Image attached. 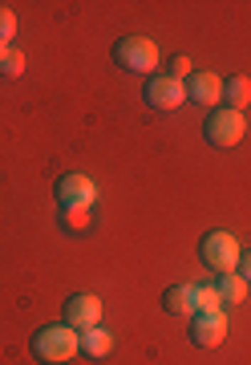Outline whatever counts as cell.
<instances>
[{
	"label": "cell",
	"mask_w": 251,
	"mask_h": 365,
	"mask_svg": "<svg viewBox=\"0 0 251 365\" xmlns=\"http://www.w3.org/2000/svg\"><path fill=\"white\" fill-rule=\"evenodd\" d=\"M81 353V333L69 329L65 321L61 325H45L33 333V357L45 365H65Z\"/></svg>",
	"instance_id": "1"
},
{
	"label": "cell",
	"mask_w": 251,
	"mask_h": 365,
	"mask_svg": "<svg viewBox=\"0 0 251 365\" xmlns=\"http://www.w3.org/2000/svg\"><path fill=\"white\" fill-rule=\"evenodd\" d=\"M243 134H247V118H243V110H231V106H215L211 114H207V122H203V138H207L215 150L239 146Z\"/></svg>",
	"instance_id": "2"
},
{
	"label": "cell",
	"mask_w": 251,
	"mask_h": 365,
	"mask_svg": "<svg viewBox=\"0 0 251 365\" xmlns=\"http://www.w3.org/2000/svg\"><path fill=\"white\" fill-rule=\"evenodd\" d=\"M239 240L231 232H207L203 235V244H198V260L207 264L211 272L227 276V272H235L239 268Z\"/></svg>",
	"instance_id": "3"
},
{
	"label": "cell",
	"mask_w": 251,
	"mask_h": 365,
	"mask_svg": "<svg viewBox=\"0 0 251 365\" xmlns=\"http://www.w3.org/2000/svg\"><path fill=\"white\" fill-rule=\"evenodd\" d=\"M53 195H57V203H61V215H69V211H85L90 215L93 211V203H97V182L90 179V175H61L57 179V187H53Z\"/></svg>",
	"instance_id": "4"
},
{
	"label": "cell",
	"mask_w": 251,
	"mask_h": 365,
	"mask_svg": "<svg viewBox=\"0 0 251 365\" xmlns=\"http://www.w3.org/2000/svg\"><path fill=\"white\" fill-rule=\"evenodd\" d=\"M114 61L130 73H154L159 69V45L150 37H122L114 41Z\"/></svg>",
	"instance_id": "5"
},
{
	"label": "cell",
	"mask_w": 251,
	"mask_h": 365,
	"mask_svg": "<svg viewBox=\"0 0 251 365\" xmlns=\"http://www.w3.org/2000/svg\"><path fill=\"white\" fill-rule=\"evenodd\" d=\"M142 98H146L150 110H166V114H171V110H178V106L186 102V81L171 78V73H154V78L146 81Z\"/></svg>",
	"instance_id": "6"
},
{
	"label": "cell",
	"mask_w": 251,
	"mask_h": 365,
	"mask_svg": "<svg viewBox=\"0 0 251 365\" xmlns=\"http://www.w3.org/2000/svg\"><path fill=\"white\" fill-rule=\"evenodd\" d=\"M65 325L85 333V329L102 325V300L93 297V292H78V297L65 300Z\"/></svg>",
	"instance_id": "7"
},
{
	"label": "cell",
	"mask_w": 251,
	"mask_h": 365,
	"mask_svg": "<svg viewBox=\"0 0 251 365\" xmlns=\"http://www.w3.org/2000/svg\"><path fill=\"white\" fill-rule=\"evenodd\" d=\"M227 337V317L223 313H195L191 317V345L198 349H215Z\"/></svg>",
	"instance_id": "8"
},
{
	"label": "cell",
	"mask_w": 251,
	"mask_h": 365,
	"mask_svg": "<svg viewBox=\"0 0 251 365\" xmlns=\"http://www.w3.org/2000/svg\"><path fill=\"white\" fill-rule=\"evenodd\" d=\"M186 98L195 106H219L223 102V78L219 73H207V69H198L186 78Z\"/></svg>",
	"instance_id": "9"
},
{
	"label": "cell",
	"mask_w": 251,
	"mask_h": 365,
	"mask_svg": "<svg viewBox=\"0 0 251 365\" xmlns=\"http://www.w3.org/2000/svg\"><path fill=\"white\" fill-rule=\"evenodd\" d=\"M162 309L171 317H195V284H171L162 292Z\"/></svg>",
	"instance_id": "10"
},
{
	"label": "cell",
	"mask_w": 251,
	"mask_h": 365,
	"mask_svg": "<svg viewBox=\"0 0 251 365\" xmlns=\"http://www.w3.org/2000/svg\"><path fill=\"white\" fill-rule=\"evenodd\" d=\"M81 353H85V357H110V353H114V333L102 329V325L85 329V333H81Z\"/></svg>",
	"instance_id": "11"
},
{
	"label": "cell",
	"mask_w": 251,
	"mask_h": 365,
	"mask_svg": "<svg viewBox=\"0 0 251 365\" xmlns=\"http://www.w3.org/2000/svg\"><path fill=\"white\" fill-rule=\"evenodd\" d=\"M223 106H231V110L251 106V81L243 78V73H231V78L223 81Z\"/></svg>",
	"instance_id": "12"
},
{
	"label": "cell",
	"mask_w": 251,
	"mask_h": 365,
	"mask_svg": "<svg viewBox=\"0 0 251 365\" xmlns=\"http://www.w3.org/2000/svg\"><path fill=\"white\" fill-rule=\"evenodd\" d=\"M215 292H219V300H223V304H243L247 284H243V276H239V272H227L223 280L215 284Z\"/></svg>",
	"instance_id": "13"
},
{
	"label": "cell",
	"mask_w": 251,
	"mask_h": 365,
	"mask_svg": "<svg viewBox=\"0 0 251 365\" xmlns=\"http://www.w3.org/2000/svg\"><path fill=\"white\" fill-rule=\"evenodd\" d=\"M195 313H223V300L215 284H195Z\"/></svg>",
	"instance_id": "14"
},
{
	"label": "cell",
	"mask_w": 251,
	"mask_h": 365,
	"mask_svg": "<svg viewBox=\"0 0 251 365\" xmlns=\"http://www.w3.org/2000/svg\"><path fill=\"white\" fill-rule=\"evenodd\" d=\"M21 73H25V53L0 49V78H21Z\"/></svg>",
	"instance_id": "15"
},
{
	"label": "cell",
	"mask_w": 251,
	"mask_h": 365,
	"mask_svg": "<svg viewBox=\"0 0 251 365\" xmlns=\"http://www.w3.org/2000/svg\"><path fill=\"white\" fill-rule=\"evenodd\" d=\"M13 37H16V13L9 4H0V49H13Z\"/></svg>",
	"instance_id": "16"
},
{
	"label": "cell",
	"mask_w": 251,
	"mask_h": 365,
	"mask_svg": "<svg viewBox=\"0 0 251 365\" xmlns=\"http://www.w3.org/2000/svg\"><path fill=\"white\" fill-rule=\"evenodd\" d=\"M166 73H171V78H178V81H186L191 73H195V69H191V57H186V53H174L171 61H166Z\"/></svg>",
	"instance_id": "17"
},
{
	"label": "cell",
	"mask_w": 251,
	"mask_h": 365,
	"mask_svg": "<svg viewBox=\"0 0 251 365\" xmlns=\"http://www.w3.org/2000/svg\"><path fill=\"white\" fill-rule=\"evenodd\" d=\"M239 276H243V284H251V252H243L239 256V268H235Z\"/></svg>",
	"instance_id": "18"
}]
</instances>
